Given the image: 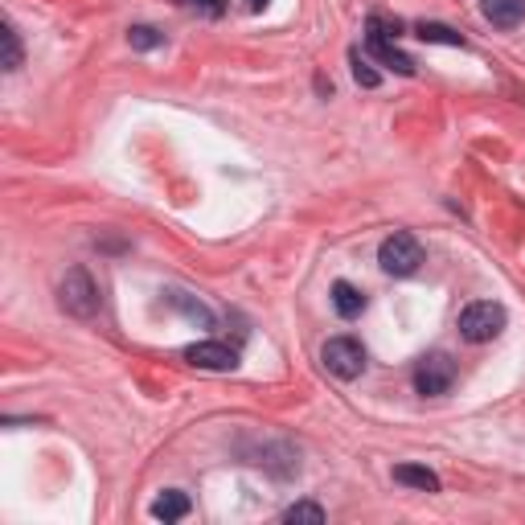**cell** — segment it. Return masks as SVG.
I'll list each match as a JSON object with an SVG mask.
<instances>
[{"label":"cell","mask_w":525,"mask_h":525,"mask_svg":"<svg viewBox=\"0 0 525 525\" xmlns=\"http://www.w3.org/2000/svg\"><path fill=\"white\" fill-rule=\"evenodd\" d=\"M58 304L70 316H78V321H91V316L99 312V287L86 276V267H70L62 276V284H58Z\"/></svg>","instance_id":"obj_1"},{"label":"cell","mask_w":525,"mask_h":525,"mask_svg":"<svg viewBox=\"0 0 525 525\" xmlns=\"http://www.w3.org/2000/svg\"><path fill=\"white\" fill-rule=\"evenodd\" d=\"M378 263L386 276L394 279H406V276H415L419 267H423V247H419L415 234H406V231H394L386 242L378 247Z\"/></svg>","instance_id":"obj_2"},{"label":"cell","mask_w":525,"mask_h":525,"mask_svg":"<svg viewBox=\"0 0 525 525\" xmlns=\"http://www.w3.org/2000/svg\"><path fill=\"white\" fill-rule=\"evenodd\" d=\"M321 361H324V369H329L332 378L353 382V378L366 374V345H361L358 337H332V341H324Z\"/></svg>","instance_id":"obj_3"},{"label":"cell","mask_w":525,"mask_h":525,"mask_svg":"<svg viewBox=\"0 0 525 525\" xmlns=\"http://www.w3.org/2000/svg\"><path fill=\"white\" fill-rule=\"evenodd\" d=\"M501 329H505V308L493 304V300H476L460 312V337L468 345L493 341V337H501Z\"/></svg>","instance_id":"obj_4"},{"label":"cell","mask_w":525,"mask_h":525,"mask_svg":"<svg viewBox=\"0 0 525 525\" xmlns=\"http://www.w3.org/2000/svg\"><path fill=\"white\" fill-rule=\"evenodd\" d=\"M452 382H456V361L448 358V353H427V358L415 366V390L423 398L448 394Z\"/></svg>","instance_id":"obj_5"},{"label":"cell","mask_w":525,"mask_h":525,"mask_svg":"<svg viewBox=\"0 0 525 525\" xmlns=\"http://www.w3.org/2000/svg\"><path fill=\"white\" fill-rule=\"evenodd\" d=\"M185 361L197 369H213V374H231L239 366V349H231V345H222V341H197L185 349Z\"/></svg>","instance_id":"obj_6"},{"label":"cell","mask_w":525,"mask_h":525,"mask_svg":"<svg viewBox=\"0 0 525 525\" xmlns=\"http://www.w3.org/2000/svg\"><path fill=\"white\" fill-rule=\"evenodd\" d=\"M366 50L374 58H378L386 70H394V74H415V62L403 54V50L390 41V37H378V33H366Z\"/></svg>","instance_id":"obj_7"},{"label":"cell","mask_w":525,"mask_h":525,"mask_svg":"<svg viewBox=\"0 0 525 525\" xmlns=\"http://www.w3.org/2000/svg\"><path fill=\"white\" fill-rule=\"evenodd\" d=\"M480 13L497 29H517L525 21V0H480Z\"/></svg>","instance_id":"obj_8"},{"label":"cell","mask_w":525,"mask_h":525,"mask_svg":"<svg viewBox=\"0 0 525 525\" xmlns=\"http://www.w3.org/2000/svg\"><path fill=\"white\" fill-rule=\"evenodd\" d=\"M332 308H337L341 321H358V316L366 312V295H361L349 279H337V284H332Z\"/></svg>","instance_id":"obj_9"},{"label":"cell","mask_w":525,"mask_h":525,"mask_svg":"<svg viewBox=\"0 0 525 525\" xmlns=\"http://www.w3.org/2000/svg\"><path fill=\"white\" fill-rule=\"evenodd\" d=\"M394 480L406 484V489H419V493H439V476L423 464H398L394 468Z\"/></svg>","instance_id":"obj_10"},{"label":"cell","mask_w":525,"mask_h":525,"mask_svg":"<svg viewBox=\"0 0 525 525\" xmlns=\"http://www.w3.org/2000/svg\"><path fill=\"white\" fill-rule=\"evenodd\" d=\"M168 304H173L177 312H185L194 324H202V329H213V312L202 304V300H197V295H189V292H168Z\"/></svg>","instance_id":"obj_11"},{"label":"cell","mask_w":525,"mask_h":525,"mask_svg":"<svg viewBox=\"0 0 525 525\" xmlns=\"http://www.w3.org/2000/svg\"><path fill=\"white\" fill-rule=\"evenodd\" d=\"M415 37H419V41H431V46H456V50L468 46V41L456 33V29L439 25V21H419V25H415Z\"/></svg>","instance_id":"obj_12"},{"label":"cell","mask_w":525,"mask_h":525,"mask_svg":"<svg viewBox=\"0 0 525 525\" xmlns=\"http://www.w3.org/2000/svg\"><path fill=\"white\" fill-rule=\"evenodd\" d=\"M189 497L185 493H177V489H168L165 497H157L152 501V517H160V521H181V517H189Z\"/></svg>","instance_id":"obj_13"},{"label":"cell","mask_w":525,"mask_h":525,"mask_svg":"<svg viewBox=\"0 0 525 525\" xmlns=\"http://www.w3.org/2000/svg\"><path fill=\"white\" fill-rule=\"evenodd\" d=\"M0 41H5V70H21V62H25V50H21V37H17V29L5 21V29H0Z\"/></svg>","instance_id":"obj_14"},{"label":"cell","mask_w":525,"mask_h":525,"mask_svg":"<svg viewBox=\"0 0 525 525\" xmlns=\"http://www.w3.org/2000/svg\"><path fill=\"white\" fill-rule=\"evenodd\" d=\"M128 41H131V50H144V54H148V50L165 46V33H157L152 25H131L128 29Z\"/></svg>","instance_id":"obj_15"},{"label":"cell","mask_w":525,"mask_h":525,"mask_svg":"<svg viewBox=\"0 0 525 525\" xmlns=\"http://www.w3.org/2000/svg\"><path fill=\"white\" fill-rule=\"evenodd\" d=\"M284 521H312V525H321L324 521V509L316 505V501H295L292 509H284Z\"/></svg>","instance_id":"obj_16"},{"label":"cell","mask_w":525,"mask_h":525,"mask_svg":"<svg viewBox=\"0 0 525 525\" xmlns=\"http://www.w3.org/2000/svg\"><path fill=\"white\" fill-rule=\"evenodd\" d=\"M366 33H378V37H390V41H394V37L403 33V21L382 17V13H374V17L366 21Z\"/></svg>","instance_id":"obj_17"},{"label":"cell","mask_w":525,"mask_h":525,"mask_svg":"<svg viewBox=\"0 0 525 525\" xmlns=\"http://www.w3.org/2000/svg\"><path fill=\"white\" fill-rule=\"evenodd\" d=\"M349 62H353V78H358L361 86H378V83H382V74L374 70V66H369L366 58L358 54V50H353V54H349Z\"/></svg>","instance_id":"obj_18"},{"label":"cell","mask_w":525,"mask_h":525,"mask_svg":"<svg viewBox=\"0 0 525 525\" xmlns=\"http://www.w3.org/2000/svg\"><path fill=\"white\" fill-rule=\"evenodd\" d=\"M185 9H194V13H202V17H210V21H218V17H226V0H181Z\"/></svg>","instance_id":"obj_19"},{"label":"cell","mask_w":525,"mask_h":525,"mask_svg":"<svg viewBox=\"0 0 525 525\" xmlns=\"http://www.w3.org/2000/svg\"><path fill=\"white\" fill-rule=\"evenodd\" d=\"M247 5H250V9H263V5H267V0H247Z\"/></svg>","instance_id":"obj_20"}]
</instances>
